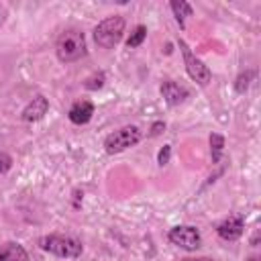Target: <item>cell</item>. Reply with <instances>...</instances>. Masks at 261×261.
<instances>
[{"mask_svg": "<svg viewBox=\"0 0 261 261\" xmlns=\"http://www.w3.org/2000/svg\"><path fill=\"white\" fill-rule=\"evenodd\" d=\"M222 151H224V137L218 135V133H212L210 135V153H212V161L214 163L220 161Z\"/></svg>", "mask_w": 261, "mask_h": 261, "instance_id": "obj_13", "label": "cell"}, {"mask_svg": "<svg viewBox=\"0 0 261 261\" xmlns=\"http://www.w3.org/2000/svg\"><path fill=\"white\" fill-rule=\"evenodd\" d=\"M92 114H94V104L90 100H77L69 108V114L67 116H69V120L73 124H86V122H90Z\"/></svg>", "mask_w": 261, "mask_h": 261, "instance_id": "obj_10", "label": "cell"}, {"mask_svg": "<svg viewBox=\"0 0 261 261\" xmlns=\"http://www.w3.org/2000/svg\"><path fill=\"white\" fill-rule=\"evenodd\" d=\"M159 90H161V96L165 98V102H167L169 106H179V104L186 102V98L190 96V90H188L186 86H181V84H177V82H171V80H165Z\"/></svg>", "mask_w": 261, "mask_h": 261, "instance_id": "obj_8", "label": "cell"}, {"mask_svg": "<svg viewBox=\"0 0 261 261\" xmlns=\"http://www.w3.org/2000/svg\"><path fill=\"white\" fill-rule=\"evenodd\" d=\"M0 261H29V253L18 243H4L0 245Z\"/></svg>", "mask_w": 261, "mask_h": 261, "instance_id": "obj_11", "label": "cell"}, {"mask_svg": "<svg viewBox=\"0 0 261 261\" xmlns=\"http://www.w3.org/2000/svg\"><path fill=\"white\" fill-rule=\"evenodd\" d=\"M169 157H171V147H169V145H163V147L159 149L157 163H159V165H167V163H169Z\"/></svg>", "mask_w": 261, "mask_h": 261, "instance_id": "obj_17", "label": "cell"}, {"mask_svg": "<svg viewBox=\"0 0 261 261\" xmlns=\"http://www.w3.org/2000/svg\"><path fill=\"white\" fill-rule=\"evenodd\" d=\"M122 33H124V18L114 14V16H108L102 22L96 24V29H94V41L102 49H112L122 39Z\"/></svg>", "mask_w": 261, "mask_h": 261, "instance_id": "obj_3", "label": "cell"}, {"mask_svg": "<svg viewBox=\"0 0 261 261\" xmlns=\"http://www.w3.org/2000/svg\"><path fill=\"white\" fill-rule=\"evenodd\" d=\"M104 82H106V73L104 71H96V73H92L86 82H84V88L86 90H100L102 86H104Z\"/></svg>", "mask_w": 261, "mask_h": 261, "instance_id": "obj_16", "label": "cell"}, {"mask_svg": "<svg viewBox=\"0 0 261 261\" xmlns=\"http://www.w3.org/2000/svg\"><path fill=\"white\" fill-rule=\"evenodd\" d=\"M169 241L186 251H196L202 243V237H200V230L196 226H190V224H184V226H173L169 230Z\"/></svg>", "mask_w": 261, "mask_h": 261, "instance_id": "obj_6", "label": "cell"}, {"mask_svg": "<svg viewBox=\"0 0 261 261\" xmlns=\"http://www.w3.org/2000/svg\"><path fill=\"white\" fill-rule=\"evenodd\" d=\"M247 261H261V259H259V257H249Z\"/></svg>", "mask_w": 261, "mask_h": 261, "instance_id": "obj_21", "label": "cell"}, {"mask_svg": "<svg viewBox=\"0 0 261 261\" xmlns=\"http://www.w3.org/2000/svg\"><path fill=\"white\" fill-rule=\"evenodd\" d=\"M165 130V122H161V120H157V122H153V126H151V137H157V135H161Z\"/></svg>", "mask_w": 261, "mask_h": 261, "instance_id": "obj_19", "label": "cell"}, {"mask_svg": "<svg viewBox=\"0 0 261 261\" xmlns=\"http://www.w3.org/2000/svg\"><path fill=\"white\" fill-rule=\"evenodd\" d=\"M181 261H212V259H208V257H184Z\"/></svg>", "mask_w": 261, "mask_h": 261, "instance_id": "obj_20", "label": "cell"}, {"mask_svg": "<svg viewBox=\"0 0 261 261\" xmlns=\"http://www.w3.org/2000/svg\"><path fill=\"white\" fill-rule=\"evenodd\" d=\"M243 230H245V218H243V214H239V212L228 214V216L218 224V228H216V232H218V237H220L222 241H237V239L243 237Z\"/></svg>", "mask_w": 261, "mask_h": 261, "instance_id": "obj_7", "label": "cell"}, {"mask_svg": "<svg viewBox=\"0 0 261 261\" xmlns=\"http://www.w3.org/2000/svg\"><path fill=\"white\" fill-rule=\"evenodd\" d=\"M145 37H147V27H143V24H139L133 33H130V37L126 39V47L128 49H135V47H139L143 41H145Z\"/></svg>", "mask_w": 261, "mask_h": 261, "instance_id": "obj_15", "label": "cell"}, {"mask_svg": "<svg viewBox=\"0 0 261 261\" xmlns=\"http://www.w3.org/2000/svg\"><path fill=\"white\" fill-rule=\"evenodd\" d=\"M177 45H179V49H181L184 65H186L188 75H190L196 84H200V86H208V82L212 80V71H210V67H208L202 59H198V57L192 53V49L186 45V41H177Z\"/></svg>", "mask_w": 261, "mask_h": 261, "instance_id": "obj_4", "label": "cell"}, {"mask_svg": "<svg viewBox=\"0 0 261 261\" xmlns=\"http://www.w3.org/2000/svg\"><path fill=\"white\" fill-rule=\"evenodd\" d=\"M255 75H257L255 69H247V71H243V73L237 77V82H234V90H237L239 94H245L247 88H249V84H251V80H253Z\"/></svg>", "mask_w": 261, "mask_h": 261, "instance_id": "obj_14", "label": "cell"}, {"mask_svg": "<svg viewBox=\"0 0 261 261\" xmlns=\"http://www.w3.org/2000/svg\"><path fill=\"white\" fill-rule=\"evenodd\" d=\"M39 247L51 255H57V257H80L82 251H84V245L73 239V237H65V234H47V237H41L39 239Z\"/></svg>", "mask_w": 261, "mask_h": 261, "instance_id": "obj_2", "label": "cell"}, {"mask_svg": "<svg viewBox=\"0 0 261 261\" xmlns=\"http://www.w3.org/2000/svg\"><path fill=\"white\" fill-rule=\"evenodd\" d=\"M10 167H12V157L6 151H0V173L10 171Z\"/></svg>", "mask_w": 261, "mask_h": 261, "instance_id": "obj_18", "label": "cell"}, {"mask_svg": "<svg viewBox=\"0 0 261 261\" xmlns=\"http://www.w3.org/2000/svg\"><path fill=\"white\" fill-rule=\"evenodd\" d=\"M47 110H49V100L45 98V96H35L27 106H24V110H22V120L24 122H35V120H41L45 114H47Z\"/></svg>", "mask_w": 261, "mask_h": 261, "instance_id": "obj_9", "label": "cell"}, {"mask_svg": "<svg viewBox=\"0 0 261 261\" xmlns=\"http://www.w3.org/2000/svg\"><path fill=\"white\" fill-rule=\"evenodd\" d=\"M171 10H173V14H175V20L179 22V27L184 29L186 27V18L188 16H192V6L188 4V2H184V0H171Z\"/></svg>", "mask_w": 261, "mask_h": 261, "instance_id": "obj_12", "label": "cell"}, {"mask_svg": "<svg viewBox=\"0 0 261 261\" xmlns=\"http://www.w3.org/2000/svg\"><path fill=\"white\" fill-rule=\"evenodd\" d=\"M86 37L82 31L77 29H69L65 33H61V37L57 39V45H55V53H57V59L61 63H71V61H77L86 55Z\"/></svg>", "mask_w": 261, "mask_h": 261, "instance_id": "obj_1", "label": "cell"}, {"mask_svg": "<svg viewBox=\"0 0 261 261\" xmlns=\"http://www.w3.org/2000/svg\"><path fill=\"white\" fill-rule=\"evenodd\" d=\"M139 141H141V130L137 126H122L104 139V151L108 155H114L137 145Z\"/></svg>", "mask_w": 261, "mask_h": 261, "instance_id": "obj_5", "label": "cell"}]
</instances>
